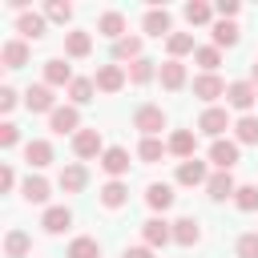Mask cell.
Masks as SVG:
<instances>
[{
	"label": "cell",
	"instance_id": "1",
	"mask_svg": "<svg viewBox=\"0 0 258 258\" xmlns=\"http://www.w3.org/2000/svg\"><path fill=\"white\" fill-rule=\"evenodd\" d=\"M48 129L52 133H81V113H77V105H56L52 113H48Z\"/></svg>",
	"mask_w": 258,
	"mask_h": 258
},
{
	"label": "cell",
	"instance_id": "2",
	"mask_svg": "<svg viewBox=\"0 0 258 258\" xmlns=\"http://www.w3.org/2000/svg\"><path fill=\"white\" fill-rule=\"evenodd\" d=\"M133 129H141L145 137H157V133L165 129V113H161V105H141V109L133 113Z\"/></svg>",
	"mask_w": 258,
	"mask_h": 258
},
{
	"label": "cell",
	"instance_id": "3",
	"mask_svg": "<svg viewBox=\"0 0 258 258\" xmlns=\"http://www.w3.org/2000/svg\"><path fill=\"white\" fill-rule=\"evenodd\" d=\"M141 238H145L149 250H161L165 242H173V222H165V218H149V222H141Z\"/></svg>",
	"mask_w": 258,
	"mask_h": 258
},
{
	"label": "cell",
	"instance_id": "4",
	"mask_svg": "<svg viewBox=\"0 0 258 258\" xmlns=\"http://www.w3.org/2000/svg\"><path fill=\"white\" fill-rule=\"evenodd\" d=\"M226 89H230V85H226L218 73H202V77H194V97L206 101V105L218 101V97H226Z\"/></svg>",
	"mask_w": 258,
	"mask_h": 258
},
{
	"label": "cell",
	"instance_id": "5",
	"mask_svg": "<svg viewBox=\"0 0 258 258\" xmlns=\"http://www.w3.org/2000/svg\"><path fill=\"white\" fill-rule=\"evenodd\" d=\"M125 81H129V73H125L121 64H101V69H97V77H93V85H97L101 93H121V89H125Z\"/></svg>",
	"mask_w": 258,
	"mask_h": 258
},
{
	"label": "cell",
	"instance_id": "6",
	"mask_svg": "<svg viewBox=\"0 0 258 258\" xmlns=\"http://www.w3.org/2000/svg\"><path fill=\"white\" fill-rule=\"evenodd\" d=\"M198 129H202V133H210V137L218 141V137L230 129V113H226V109H218V105H210V109H202V117H198Z\"/></svg>",
	"mask_w": 258,
	"mask_h": 258
},
{
	"label": "cell",
	"instance_id": "7",
	"mask_svg": "<svg viewBox=\"0 0 258 258\" xmlns=\"http://www.w3.org/2000/svg\"><path fill=\"white\" fill-rule=\"evenodd\" d=\"M206 194H210V202H226V198H234V194H238V181H234V173H230V169H218V173H210V181H206Z\"/></svg>",
	"mask_w": 258,
	"mask_h": 258
},
{
	"label": "cell",
	"instance_id": "8",
	"mask_svg": "<svg viewBox=\"0 0 258 258\" xmlns=\"http://www.w3.org/2000/svg\"><path fill=\"white\" fill-rule=\"evenodd\" d=\"M24 105H28V113H52V109H56L52 85H28V93H24Z\"/></svg>",
	"mask_w": 258,
	"mask_h": 258
},
{
	"label": "cell",
	"instance_id": "9",
	"mask_svg": "<svg viewBox=\"0 0 258 258\" xmlns=\"http://www.w3.org/2000/svg\"><path fill=\"white\" fill-rule=\"evenodd\" d=\"M73 153H77V157H101V153H105L101 129H81V133L73 137Z\"/></svg>",
	"mask_w": 258,
	"mask_h": 258
},
{
	"label": "cell",
	"instance_id": "10",
	"mask_svg": "<svg viewBox=\"0 0 258 258\" xmlns=\"http://www.w3.org/2000/svg\"><path fill=\"white\" fill-rule=\"evenodd\" d=\"M226 101H230L234 109H242V113H250V109H254V101H258V89H254L250 81H234V85L226 89Z\"/></svg>",
	"mask_w": 258,
	"mask_h": 258
},
{
	"label": "cell",
	"instance_id": "11",
	"mask_svg": "<svg viewBox=\"0 0 258 258\" xmlns=\"http://www.w3.org/2000/svg\"><path fill=\"white\" fill-rule=\"evenodd\" d=\"M101 169L117 181L121 173H129V149H121V145H109L105 153H101Z\"/></svg>",
	"mask_w": 258,
	"mask_h": 258
},
{
	"label": "cell",
	"instance_id": "12",
	"mask_svg": "<svg viewBox=\"0 0 258 258\" xmlns=\"http://www.w3.org/2000/svg\"><path fill=\"white\" fill-rule=\"evenodd\" d=\"M85 181H89V169H85L81 161H69V165L60 169V177H56V185H60L64 194H81Z\"/></svg>",
	"mask_w": 258,
	"mask_h": 258
},
{
	"label": "cell",
	"instance_id": "13",
	"mask_svg": "<svg viewBox=\"0 0 258 258\" xmlns=\"http://www.w3.org/2000/svg\"><path fill=\"white\" fill-rule=\"evenodd\" d=\"M173 242H177V246H198V242H202V226H198L194 214H185V218L173 222Z\"/></svg>",
	"mask_w": 258,
	"mask_h": 258
},
{
	"label": "cell",
	"instance_id": "14",
	"mask_svg": "<svg viewBox=\"0 0 258 258\" xmlns=\"http://www.w3.org/2000/svg\"><path fill=\"white\" fill-rule=\"evenodd\" d=\"M169 24H173V20H169V12H165V8H157V4H153V8H149V12H145V20H141V28H145V32H149V36H157V40H161V36H169V32H173V28H169Z\"/></svg>",
	"mask_w": 258,
	"mask_h": 258
},
{
	"label": "cell",
	"instance_id": "15",
	"mask_svg": "<svg viewBox=\"0 0 258 258\" xmlns=\"http://www.w3.org/2000/svg\"><path fill=\"white\" fill-rule=\"evenodd\" d=\"M210 161H214L218 169H234V165H238V141H222V137H218V141L210 145Z\"/></svg>",
	"mask_w": 258,
	"mask_h": 258
},
{
	"label": "cell",
	"instance_id": "16",
	"mask_svg": "<svg viewBox=\"0 0 258 258\" xmlns=\"http://www.w3.org/2000/svg\"><path fill=\"white\" fill-rule=\"evenodd\" d=\"M165 145H169V153H177L181 161H189L194 149H198V137H194V129H173V137Z\"/></svg>",
	"mask_w": 258,
	"mask_h": 258
},
{
	"label": "cell",
	"instance_id": "17",
	"mask_svg": "<svg viewBox=\"0 0 258 258\" xmlns=\"http://www.w3.org/2000/svg\"><path fill=\"white\" fill-rule=\"evenodd\" d=\"M24 161H28L32 169H44V165L52 161V145H48L44 137H32V141L24 145Z\"/></svg>",
	"mask_w": 258,
	"mask_h": 258
},
{
	"label": "cell",
	"instance_id": "18",
	"mask_svg": "<svg viewBox=\"0 0 258 258\" xmlns=\"http://www.w3.org/2000/svg\"><path fill=\"white\" fill-rule=\"evenodd\" d=\"M177 181H181V185H206V181H210V173H206V161H198V157L181 161V165H177Z\"/></svg>",
	"mask_w": 258,
	"mask_h": 258
},
{
	"label": "cell",
	"instance_id": "19",
	"mask_svg": "<svg viewBox=\"0 0 258 258\" xmlns=\"http://www.w3.org/2000/svg\"><path fill=\"white\" fill-rule=\"evenodd\" d=\"M40 226H44L48 234H64V230L73 226V210H64V206H48L44 218H40Z\"/></svg>",
	"mask_w": 258,
	"mask_h": 258
},
{
	"label": "cell",
	"instance_id": "20",
	"mask_svg": "<svg viewBox=\"0 0 258 258\" xmlns=\"http://www.w3.org/2000/svg\"><path fill=\"white\" fill-rule=\"evenodd\" d=\"M16 32H20V40H40L44 36V16L40 12H20Z\"/></svg>",
	"mask_w": 258,
	"mask_h": 258
},
{
	"label": "cell",
	"instance_id": "21",
	"mask_svg": "<svg viewBox=\"0 0 258 258\" xmlns=\"http://www.w3.org/2000/svg\"><path fill=\"white\" fill-rule=\"evenodd\" d=\"M0 60H4V69H24L28 64V44L24 40H4Z\"/></svg>",
	"mask_w": 258,
	"mask_h": 258
},
{
	"label": "cell",
	"instance_id": "22",
	"mask_svg": "<svg viewBox=\"0 0 258 258\" xmlns=\"http://www.w3.org/2000/svg\"><path fill=\"white\" fill-rule=\"evenodd\" d=\"M157 77H161V89L177 93V89L185 85V64H181V60H165V64L157 69Z\"/></svg>",
	"mask_w": 258,
	"mask_h": 258
},
{
	"label": "cell",
	"instance_id": "23",
	"mask_svg": "<svg viewBox=\"0 0 258 258\" xmlns=\"http://www.w3.org/2000/svg\"><path fill=\"white\" fill-rule=\"evenodd\" d=\"M125 202H129V185L125 181H105L101 185V206L105 210H121Z\"/></svg>",
	"mask_w": 258,
	"mask_h": 258
},
{
	"label": "cell",
	"instance_id": "24",
	"mask_svg": "<svg viewBox=\"0 0 258 258\" xmlns=\"http://www.w3.org/2000/svg\"><path fill=\"white\" fill-rule=\"evenodd\" d=\"M97 32H101V36H109V40L117 44V40L125 36V16H121V12H101V20H97Z\"/></svg>",
	"mask_w": 258,
	"mask_h": 258
},
{
	"label": "cell",
	"instance_id": "25",
	"mask_svg": "<svg viewBox=\"0 0 258 258\" xmlns=\"http://www.w3.org/2000/svg\"><path fill=\"white\" fill-rule=\"evenodd\" d=\"M64 52H69V56H77V60H81V56H89V52H93V36H89V32H81V28L64 32Z\"/></svg>",
	"mask_w": 258,
	"mask_h": 258
},
{
	"label": "cell",
	"instance_id": "26",
	"mask_svg": "<svg viewBox=\"0 0 258 258\" xmlns=\"http://www.w3.org/2000/svg\"><path fill=\"white\" fill-rule=\"evenodd\" d=\"M238 36H242V28H238L234 20H218V24H214V48H234Z\"/></svg>",
	"mask_w": 258,
	"mask_h": 258
},
{
	"label": "cell",
	"instance_id": "27",
	"mask_svg": "<svg viewBox=\"0 0 258 258\" xmlns=\"http://www.w3.org/2000/svg\"><path fill=\"white\" fill-rule=\"evenodd\" d=\"M20 189H24V202H36V206H40V202H48V189H52V185H48L40 173H28Z\"/></svg>",
	"mask_w": 258,
	"mask_h": 258
},
{
	"label": "cell",
	"instance_id": "28",
	"mask_svg": "<svg viewBox=\"0 0 258 258\" xmlns=\"http://www.w3.org/2000/svg\"><path fill=\"white\" fill-rule=\"evenodd\" d=\"M145 202H149V210H161V214H165V210L173 206V189H169L165 181H153V185L145 189Z\"/></svg>",
	"mask_w": 258,
	"mask_h": 258
},
{
	"label": "cell",
	"instance_id": "29",
	"mask_svg": "<svg viewBox=\"0 0 258 258\" xmlns=\"http://www.w3.org/2000/svg\"><path fill=\"white\" fill-rule=\"evenodd\" d=\"M28 250H32V238H28L24 230H8V234H4V254H8V258H24Z\"/></svg>",
	"mask_w": 258,
	"mask_h": 258
},
{
	"label": "cell",
	"instance_id": "30",
	"mask_svg": "<svg viewBox=\"0 0 258 258\" xmlns=\"http://www.w3.org/2000/svg\"><path fill=\"white\" fill-rule=\"evenodd\" d=\"M73 69L64 60H44V85H73Z\"/></svg>",
	"mask_w": 258,
	"mask_h": 258
},
{
	"label": "cell",
	"instance_id": "31",
	"mask_svg": "<svg viewBox=\"0 0 258 258\" xmlns=\"http://www.w3.org/2000/svg\"><path fill=\"white\" fill-rule=\"evenodd\" d=\"M165 48H169V60H177V56H185V52H198L189 32H169V36H165Z\"/></svg>",
	"mask_w": 258,
	"mask_h": 258
},
{
	"label": "cell",
	"instance_id": "32",
	"mask_svg": "<svg viewBox=\"0 0 258 258\" xmlns=\"http://www.w3.org/2000/svg\"><path fill=\"white\" fill-rule=\"evenodd\" d=\"M113 56H117V60H129V64L141 60V36H121V40L113 44Z\"/></svg>",
	"mask_w": 258,
	"mask_h": 258
},
{
	"label": "cell",
	"instance_id": "33",
	"mask_svg": "<svg viewBox=\"0 0 258 258\" xmlns=\"http://www.w3.org/2000/svg\"><path fill=\"white\" fill-rule=\"evenodd\" d=\"M234 137H238V145H254V141H258V117H254V113L238 117V125H234Z\"/></svg>",
	"mask_w": 258,
	"mask_h": 258
},
{
	"label": "cell",
	"instance_id": "34",
	"mask_svg": "<svg viewBox=\"0 0 258 258\" xmlns=\"http://www.w3.org/2000/svg\"><path fill=\"white\" fill-rule=\"evenodd\" d=\"M64 258H101V242L97 238H73Z\"/></svg>",
	"mask_w": 258,
	"mask_h": 258
},
{
	"label": "cell",
	"instance_id": "35",
	"mask_svg": "<svg viewBox=\"0 0 258 258\" xmlns=\"http://www.w3.org/2000/svg\"><path fill=\"white\" fill-rule=\"evenodd\" d=\"M125 73H129V81H133V85H149V81L157 77V69H153V60H149V56H141V60H133V64H129Z\"/></svg>",
	"mask_w": 258,
	"mask_h": 258
},
{
	"label": "cell",
	"instance_id": "36",
	"mask_svg": "<svg viewBox=\"0 0 258 258\" xmlns=\"http://www.w3.org/2000/svg\"><path fill=\"white\" fill-rule=\"evenodd\" d=\"M93 93H97V85H93L89 77H77V81L69 85V101H73V105H89Z\"/></svg>",
	"mask_w": 258,
	"mask_h": 258
},
{
	"label": "cell",
	"instance_id": "37",
	"mask_svg": "<svg viewBox=\"0 0 258 258\" xmlns=\"http://www.w3.org/2000/svg\"><path fill=\"white\" fill-rule=\"evenodd\" d=\"M165 149H169V145H161L157 137H141V145H137V157H141L145 165H153V161H161V157H165Z\"/></svg>",
	"mask_w": 258,
	"mask_h": 258
},
{
	"label": "cell",
	"instance_id": "38",
	"mask_svg": "<svg viewBox=\"0 0 258 258\" xmlns=\"http://www.w3.org/2000/svg\"><path fill=\"white\" fill-rule=\"evenodd\" d=\"M185 20H189V24H210V20H214V8H210L206 0H189V4H185Z\"/></svg>",
	"mask_w": 258,
	"mask_h": 258
},
{
	"label": "cell",
	"instance_id": "39",
	"mask_svg": "<svg viewBox=\"0 0 258 258\" xmlns=\"http://www.w3.org/2000/svg\"><path fill=\"white\" fill-rule=\"evenodd\" d=\"M44 20L69 24V20H73V4H64V0H48V4H44Z\"/></svg>",
	"mask_w": 258,
	"mask_h": 258
},
{
	"label": "cell",
	"instance_id": "40",
	"mask_svg": "<svg viewBox=\"0 0 258 258\" xmlns=\"http://www.w3.org/2000/svg\"><path fill=\"white\" fill-rule=\"evenodd\" d=\"M234 206H238L242 214L258 210V185H238V194H234Z\"/></svg>",
	"mask_w": 258,
	"mask_h": 258
},
{
	"label": "cell",
	"instance_id": "41",
	"mask_svg": "<svg viewBox=\"0 0 258 258\" xmlns=\"http://www.w3.org/2000/svg\"><path fill=\"white\" fill-rule=\"evenodd\" d=\"M194 60H198V64H202L206 73H214V69L222 64V48H214V44H206V48H198V52H194Z\"/></svg>",
	"mask_w": 258,
	"mask_h": 258
},
{
	"label": "cell",
	"instance_id": "42",
	"mask_svg": "<svg viewBox=\"0 0 258 258\" xmlns=\"http://www.w3.org/2000/svg\"><path fill=\"white\" fill-rule=\"evenodd\" d=\"M238 258H258V234H242L238 238Z\"/></svg>",
	"mask_w": 258,
	"mask_h": 258
},
{
	"label": "cell",
	"instance_id": "43",
	"mask_svg": "<svg viewBox=\"0 0 258 258\" xmlns=\"http://www.w3.org/2000/svg\"><path fill=\"white\" fill-rule=\"evenodd\" d=\"M16 141H20V129H16L12 121H4V125H0V145H4V149H12Z\"/></svg>",
	"mask_w": 258,
	"mask_h": 258
},
{
	"label": "cell",
	"instance_id": "44",
	"mask_svg": "<svg viewBox=\"0 0 258 258\" xmlns=\"http://www.w3.org/2000/svg\"><path fill=\"white\" fill-rule=\"evenodd\" d=\"M214 12H218L222 20H230V16H238V0H218V4H214Z\"/></svg>",
	"mask_w": 258,
	"mask_h": 258
},
{
	"label": "cell",
	"instance_id": "45",
	"mask_svg": "<svg viewBox=\"0 0 258 258\" xmlns=\"http://www.w3.org/2000/svg\"><path fill=\"white\" fill-rule=\"evenodd\" d=\"M12 185H16V173H12V165H0V189L8 194Z\"/></svg>",
	"mask_w": 258,
	"mask_h": 258
},
{
	"label": "cell",
	"instance_id": "46",
	"mask_svg": "<svg viewBox=\"0 0 258 258\" xmlns=\"http://www.w3.org/2000/svg\"><path fill=\"white\" fill-rule=\"evenodd\" d=\"M12 105H16V89H8V85H4V89H0V109L8 113Z\"/></svg>",
	"mask_w": 258,
	"mask_h": 258
},
{
	"label": "cell",
	"instance_id": "47",
	"mask_svg": "<svg viewBox=\"0 0 258 258\" xmlns=\"http://www.w3.org/2000/svg\"><path fill=\"white\" fill-rule=\"evenodd\" d=\"M121 258H153V250H149V246H129Z\"/></svg>",
	"mask_w": 258,
	"mask_h": 258
},
{
	"label": "cell",
	"instance_id": "48",
	"mask_svg": "<svg viewBox=\"0 0 258 258\" xmlns=\"http://www.w3.org/2000/svg\"><path fill=\"white\" fill-rule=\"evenodd\" d=\"M250 85H254V89H258V60H254V64H250Z\"/></svg>",
	"mask_w": 258,
	"mask_h": 258
}]
</instances>
